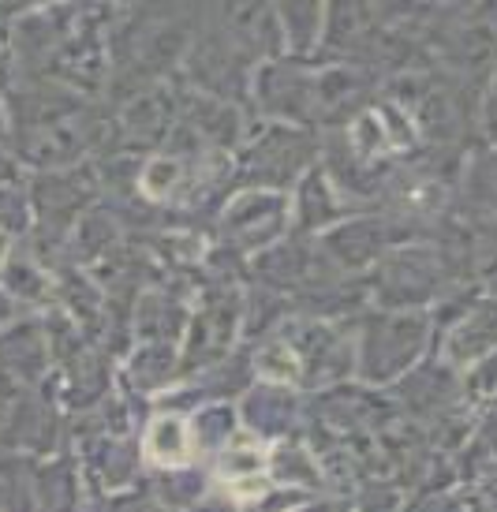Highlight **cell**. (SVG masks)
<instances>
[{
  "label": "cell",
  "mask_w": 497,
  "mask_h": 512,
  "mask_svg": "<svg viewBox=\"0 0 497 512\" xmlns=\"http://www.w3.org/2000/svg\"><path fill=\"white\" fill-rule=\"evenodd\" d=\"M277 23L284 30V45L303 57L322 45V27H326L329 0H273Z\"/></svg>",
  "instance_id": "obj_1"
},
{
  "label": "cell",
  "mask_w": 497,
  "mask_h": 512,
  "mask_svg": "<svg viewBox=\"0 0 497 512\" xmlns=\"http://www.w3.org/2000/svg\"><path fill=\"white\" fill-rule=\"evenodd\" d=\"M146 456L154 460V464H165V468H176V464H184L187 456H191V438H187V427L180 419H157L150 434H146Z\"/></svg>",
  "instance_id": "obj_2"
},
{
  "label": "cell",
  "mask_w": 497,
  "mask_h": 512,
  "mask_svg": "<svg viewBox=\"0 0 497 512\" xmlns=\"http://www.w3.org/2000/svg\"><path fill=\"white\" fill-rule=\"evenodd\" d=\"M180 180V165L169 161V157H157L150 169L142 172V191L150 195V199H165L172 187Z\"/></svg>",
  "instance_id": "obj_3"
},
{
  "label": "cell",
  "mask_w": 497,
  "mask_h": 512,
  "mask_svg": "<svg viewBox=\"0 0 497 512\" xmlns=\"http://www.w3.org/2000/svg\"><path fill=\"white\" fill-rule=\"evenodd\" d=\"M258 370L266 374V378H273V382H292L299 370V359L292 348H281V344H273V348H266L262 356H258Z\"/></svg>",
  "instance_id": "obj_4"
},
{
  "label": "cell",
  "mask_w": 497,
  "mask_h": 512,
  "mask_svg": "<svg viewBox=\"0 0 497 512\" xmlns=\"http://www.w3.org/2000/svg\"><path fill=\"white\" fill-rule=\"evenodd\" d=\"M483 124H486V135L497 143V72L486 86V98H483Z\"/></svg>",
  "instance_id": "obj_5"
}]
</instances>
